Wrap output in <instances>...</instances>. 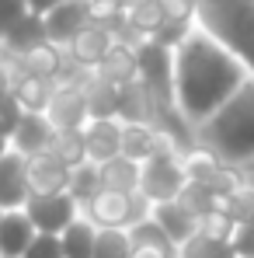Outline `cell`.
I'll use <instances>...</instances> for the list:
<instances>
[{
	"label": "cell",
	"instance_id": "52a82bcc",
	"mask_svg": "<svg viewBox=\"0 0 254 258\" xmlns=\"http://www.w3.org/2000/svg\"><path fill=\"white\" fill-rule=\"evenodd\" d=\"M21 210L28 213L35 230H42V234H63L77 220L80 203L70 192H45V196H28Z\"/></svg>",
	"mask_w": 254,
	"mask_h": 258
},
{
	"label": "cell",
	"instance_id": "44dd1931",
	"mask_svg": "<svg viewBox=\"0 0 254 258\" xmlns=\"http://www.w3.org/2000/svg\"><path fill=\"white\" fill-rule=\"evenodd\" d=\"M98 77H105L108 84H129L139 77V67H136V45L129 42H112V49L101 56V63L94 67Z\"/></svg>",
	"mask_w": 254,
	"mask_h": 258
},
{
	"label": "cell",
	"instance_id": "1f68e13d",
	"mask_svg": "<svg viewBox=\"0 0 254 258\" xmlns=\"http://www.w3.org/2000/svg\"><path fill=\"white\" fill-rule=\"evenodd\" d=\"M66 192L84 206L94 192H101V174H98V164L94 161H84L77 168H70V181H66Z\"/></svg>",
	"mask_w": 254,
	"mask_h": 258
},
{
	"label": "cell",
	"instance_id": "b9f144b4",
	"mask_svg": "<svg viewBox=\"0 0 254 258\" xmlns=\"http://www.w3.org/2000/svg\"><path fill=\"white\" fill-rule=\"evenodd\" d=\"M0 91H7V63H4V56H0Z\"/></svg>",
	"mask_w": 254,
	"mask_h": 258
},
{
	"label": "cell",
	"instance_id": "ac0fdd59",
	"mask_svg": "<svg viewBox=\"0 0 254 258\" xmlns=\"http://www.w3.org/2000/svg\"><path fill=\"white\" fill-rule=\"evenodd\" d=\"M129 241H132V255L129 258H174V241L157 227V220H136L129 227Z\"/></svg>",
	"mask_w": 254,
	"mask_h": 258
},
{
	"label": "cell",
	"instance_id": "9c48e42d",
	"mask_svg": "<svg viewBox=\"0 0 254 258\" xmlns=\"http://www.w3.org/2000/svg\"><path fill=\"white\" fill-rule=\"evenodd\" d=\"M45 119L52 122V129H80L87 122V101L80 84L70 81H56L52 98L45 105Z\"/></svg>",
	"mask_w": 254,
	"mask_h": 258
},
{
	"label": "cell",
	"instance_id": "484cf974",
	"mask_svg": "<svg viewBox=\"0 0 254 258\" xmlns=\"http://www.w3.org/2000/svg\"><path fill=\"white\" fill-rule=\"evenodd\" d=\"M52 157H59L66 168H77L87 161V147H84V126L80 129H52L49 136V147H45Z\"/></svg>",
	"mask_w": 254,
	"mask_h": 258
},
{
	"label": "cell",
	"instance_id": "d6986e66",
	"mask_svg": "<svg viewBox=\"0 0 254 258\" xmlns=\"http://www.w3.org/2000/svg\"><path fill=\"white\" fill-rule=\"evenodd\" d=\"M153 115H157L153 94L146 91L139 77L129 84H119V112H115L119 122H150L153 126Z\"/></svg>",
	"mask_w": 254,
	"mask_h": 258
},
{
	"label": "cell",
	"instance_id": "603a6c76",
	"mask_svg": "<svg viewBox=\"0 0 254 258\" xmlns=\"http://www.w3.org/2000/svg\"><path fill=\"white\" fill-rule=\"evenodd\" d=\"M153 220H157V227L167 234L174 244H181V241H188L195 230H199V220L188 213L178 199H167V203H153Z\"/></svg>",
	"mask_w": 254,
	"mask_h": 258
},
{
	"label": "cell",
	"instance_id": "ab89813d",
	"mask_svg": "<svg viewBox=\"0 0 254 258\" xmlns=\"http://www.w3.org/2000/svg\"><path fill=\"white\" fill-rule=\"evenodd\" d=\"M164 7V18H174V21H188L195 14V0H160Z\"/></svg>",
	"mask_w": 254,
	"mask_h": 258
},
{
	"label": "cell",
	"instance_id": "ffe728a7",
	"mask_svg": "<svg viewBox=\"0 0 254 258\" xmlns=\"http://www.w3.org/2000/svg\"><path fill=\"white\" fill-rule=\"evenodd\" d=\"M49 136H52V122L45 119V112H25L11 133V150H18L25 157L39 154L49 147Z\"/></svg>",
	"mask_w": 254,
	"mask_h": 258
},
{
	"label": "cell",
	"instance_id": "6da1fadb",
	"mask_svg": "<svg viewBox=\"0 0 254 258\" xmlns=\"http://www.w3.org/2000/svg\"><path fill=\"white\" fill-rule=\"evenodd\" d=\"M244 63L206 35H185L174 56V101L185 112V119L206 122L212 112L244 84Z\"/></svg>",
	"mask_w": 254,
	"mask_h": 258
},
{
	"label": "cell",
	"instance_id": "ba28073f",
	"mask_svg": "<svg viewBox=\"0 0 254 258\" xmlns=\"http://www.w3.org/2000/svg\"><path fill=\"white\" fill-rule=\"evenodd\" d=\"M181 168H185V174H188L192 181L206 185V188L216 192L219 199H223L233 185H240L237 174L226 168V161H223L219 154H212V150H188V157H185Z\"/></svg>",
	"mask_w": 254,
	"mask_h": 258
},
{
	"label": "cell",
	"instance_id": "4316f807",
	"mask_svg": "<svg viewBox=\"0 0 254 258\" xmlns=\"http://www.w3.org/2000/svg\"><path fill=\"white\" fill-rule=\"evenodd\" d=\"M94 223L87 216H77L63 234H59V244H63V258H94Z\"/></svg>",
	"mask_w": 254,
	"mask_h": 258
},
{
	"label": "cell",
	"instance_id": "8d00e7d4",
	"mask_svg": "<svg viewBox=\"0 0 254 258\" xmlns=\"http://www.w3.org/2000/svg\"><path fill=\"white\" fill-rule=\"evenodd\" d=\"M25 14H28V0H0V42Z\"/></svg>",
	"mask_w": 254,
	"mask_h": 258
},
{
	"label": "cell",
	"instance_id": "5b68a950",
	"mask_svg": "<svg viewBox=\"0 0 254 258\" xmlns=\"http://www.w3.org/2000/svg\"><path fill=\"white\" fill-rule=\"evenodd\" d=\"M146 196L143 192H112V188H101L94 192L84 203L87 220L94 227H132L136 220L146 216Z\"/></svg>",
	"mask_w": 254,
	"mask_h": 258
},
{
	"label": "cell",
	"instance_id": "ee69618b",
	"mask_svg": "<svg viewBox=\"0 0 254 258\" xmlns=\"http://www.w3.org/2000/svg\"><path fill=\"white\" fill-rule=\"evenodd\" d=\"M247 181H251V185H254V171H251V174H247Z\"/></svg>",
	"mask_w": 254,
	"mask_h": 258
},
{
	"label": "cell",
	"instance_id": "cb8c5ba5",
	"mask_svg": "<svg viewBox=\"0 0 254 258\" xmlns=\"http://www.w3.org/2000/svg\"><path fill=\"white\" fill-rule=\"evenodd\" d=\"M101 174V188H112V192H139V161H132L126 154H115L108 161L98 164Z\"/></svg>",
	"mask_w": 254,
	"mask_h": 258
},
{
	"label": "cell",
	"instance_id": "60d3db41",
	"mask_svg": "<svg viewBox=\"0 0 254 258\" xmlns=\"http://www.w3.org/2000/svg\"><path fill=\"white\" fill-rule=\"evenodd\" d=\"M56 4H63V0H28V11L32 14H49Z\"/></svg>",
	"mask_w": 254,
	"mask_h": 258
},
{
	"label": "cell",
	"instance_id": "e575fe53",
	"mask_svg": "<svg viewBox=\"0 0 254 258\" xmlns=\"http://www.w3.org/2000/svg\"><path fill=\"white\" fill-rule=\"evenodd\" d=\"M185 35H188V21H174V18H164L153 32H150V39L153 42H160V45H181L185 42Z\"/></svg>",
	"mask_w": 254,
	"mask_h": 258
},
{
	"label": "cell",
	"instance_id": "277c9868",
	"mask_svg": "<svg viewBox=\"0 0 254 258\" xmlns=\"http://www.w3.org/2000/svg\"><path fill=\"white\" fill-rule=\"evenodd\" d=\"M136 67H139V81L153 94V105H157L153 126H157L160 119L178 112V101H174V56H171L167 45L143 39L136 45Z\"/></svg>",
	"mask_w": 254,
	"mask_h": 258
},
{
	"label": "cell",
	"instance_id": "83f0119b",
	"mask_svg": "<svg viewBox=\"0 0 254 258\" xmlns=\"http://www.w3.org/2000/svg\"><path fill=\"white\" fill-rule=\"evenodd\" d=\"M181 258H237L230 237H216L206 230H195L188 241H181Z\"/></svg>",
	"mask_w": 254,
	"mask_h": 258
},
{
	"label": "cell",
	"instance_id": "3957f363",
	"mask_svg": "<svg viewBox=\"0 0 254 258\" xmlns=\"http://www.w3.org/2000/svg\"><path fill=\"white\" fill-rule=\"evenodd\" d=\"M195 14L216 42L254 70V0H195Z\"/></svg>",
	"mask_w": 254,
	"mask_h": 258
},
{
	"label": "cell",
	"instance_id": "74e56055",
	"mask_svg": "<svg viewBox=\"0 0 254 258\" xmlns=\"http://www.w3.org/2000/svg\"><path fill=\"white\" fill-rule=\"evenodd\" d=\"M233 227H237V223H233L230 216L223 213L219 206L199 220V230H206V234H216V237H230V234H233Z\"/></svg>",
	"mask_w": 254,
	"mask_h": 258
},
{
	"label": "cell",
	"instance_id": "7bdbcfd3",
	"mask_svg": "<svg viewBox=\"0 0 254 258\" xmlns=\"http://www.w3.org/2000/svg\"><path fill=\"white\" fill-rule=\"evenodd\" d=\"M7 150H11V140H7V136H0V157H4Z\"/></svg>",
	"mask_w": 254,
	"mask_h": 258
},
{
	"label": "cell",
	"instance_id": "2e32d148",
	"mask_svg": "<svg viewBox=\"0 0 254 258\" xmlns=\"http://www.w3.org/2000/svg\"><path fill=\"white\" fill-rule=\"evenodd\" d=\"M87 18V0H63V4H56L49 14H42L45 21V39L56 45H66L73 39V32L84 25Z\"/></svg>",
	"mask_w": 254,
	"mask_h": 258
},
{
	"label": "cell",
	"instance_id": "8992f818",
	"mask_svg": "<svg viewBox=\"0 0 254 258\" xmlns=\"http://www.w3.org/2000/svg\"><path fill=\"white\" fill-rule=\"evenodd\" d=\"M188 181L185 168L178 164L174 154H153L139 164V192L150 203H167L181 192V185Z\"/></svg>",
	"mask_w": 254,
	"mask_h": 258
},
{
	"label": "cell",
	"instance_id": "f546056e",
	"mask_svg": "<svg viewBox=\"0 0 254 258\" xmlns=\"http://www.w3.org/2000/svg\"><path fill=\"white\" fill-rule=\"evenodd\" d=\"M132 241L126 227H98L94 230V258H129Z\"/></svg>",
	"mask_w": 254,
	"mask_h": 258
},
{
	"label": "cell",
	"instance_id": "836d02e7",
	"mask_svg": "<svg viewBox=\"0 0 254 258\" xmlns=\"http://www.w3.org/2000/svg\"><path fill=\"white\" fill-rule=\"evenodd\" d=\"M21 258H63L59 234H42V230H35V237L28 241V248H25Z\"/></svg>",
	"mask_w": 254,
	"mask_h": 258
},
{
	"label": "cell",
	"instance_id": "4dcf8cb0",
	"mask_svg": "<svg viewBox=\"0 0 254 258\" xmlns=\"http://www.w3.org/2000/svg\"><path fill=\"white\" fill-rule=\"evenodd\" d=\"M174 199H178V203H181V206H185L188 213L195 216V220H202L206 213H212V210L219 206V196H216V192H209L206 185L192 181V178H188V181L181 185V192H178Z\"/></svg>",
	"mask_w": 254,
	"mask_h": 258
},
{
	"label": "cell",
	"instance_id": "f1b7e54d",
	"mask_svg": "<svg viewBox=\"0 0 254 258\" xmlns=\"http://www.w3.org/2000/svg\"><path fill=\"white\" fill-rule=\"evenodd\" d=\"M219 210L230 216L233 223H247L254 220V185L244 178L240 185H233L223 199H219Z\"/></svg>",
	"mask_w": 254,
	"mask_h": 258
},
{
	"label": "cell",
	"instance_id": "8fae6325",
	"mask_svg": "<svg viewBox=\"0 0 254 258\" xmlns=\"http://www.w3.org/2000/svg\"><path fill=\"white\" fill-rule=\"evenodd\" d=\"M25 178H28V196H45V192H66L70 168L52 157L49 150L28 154L25 157Z\"/></svg>",
	"mask_w": 254,
	"mask_h": 258
},
{
	"label": "cell",
	"instance_id": "9a60e30c",
	"mask_svg": "<svg viewBox=\"0 0 254 258\" xmlns=\"http://www.w3.org/2000/svg\"><path fill=\"white\" fill-rule=\"evenodd\" d=\"M7 56V52H4ZM25 74H35V77H49V81H59V74H63V63H66V45H56V42H39L32 45V49H25V52H18V56H11Z\"/></svg>",
	"mask_w": 254,
	"mask_h": 258
},
{
	"label": "cell",
	"instance_id": "d6a6232c",
	"mask_svg": "<svg viewBox=\"0 0 254 258\" xmlns=\"http://www.w3.org/2000/svg\"><path fill=\"white\" fill-rule=\"evenodd\" d=\"M126 21L136 32H146V35H150V32L164 21V7H160V0H136V4L126 7Z\"/></svg>",
	"mask_w": 254,
	"mask_h": 258
},
{
	"label": "cell",
	"instance_id": "d590c367",
	"mask_svg": "<svg viewBox=\"0 0 254 258\" xmlns=\"http://www.w3.org/2000/svg\"><path fill=\"white\" fill-rule=\"evenodd\" d=\"M21 115H25V108L14 101V94H11V91H0V136L11 140V133H14V126H18Z\"/></svg>",
	"mask_w": 254,
	"mask_h": 258
},
{
	"label": "cell",
	"instance_id": "f35d334b",
	"mask_svg": "<svg viewBox=\"0 0 254 258\" xmlns=\"http://www.w3.org/2000/svg\"><path fill=\"white\" fill-rule=\"evenodd\" d=\"M230 241H233L237 258H254V220L237 223V227H233V234H230Z\"/></svg>",
	"mask_w": 254,
	"mask_h": 258
},
{
	"label": "cell",
	"instance_id": "30bf717a",
	"mask_svg": "<svg viewBox=\"0 0 254 258\" xmlns=\"http://www.w3.org/2000/svg\"><path fill=\"white\" fill-rule=\"evenodd\" d=\"M0 56H4V52H0ZM4 63H7V91L14 94V101H18L25 112H45L56 81H49V77H35V74H25L11 56H4Z\"/></svg>",
	"mask_w": 254,
	"mask_h": 258
},
{
	"label": "cell",
	"instance_id": "7402d4cb",
	"mask_svg": "<svg viewBox=\"0 0 254 258\" xmlns=\"http://www.w3.org/2000/svg\"><path fill=\"white\" fill-rule=\"evenodd\" d=\"M32 237H35V227H32L25 210H4V216H0V255L21 258Z\"/></svg>",
	"mask_w": 254,
	"mask_h": 258
},
{
	"label": "cell",
	"instance_id": "7c38bea8",
	"mask_svg": "<svg viewBox=\"0 0 254 258\" xmlns=\"http://www.w3.org/2000/svg\"><path fill=\"white\" fill-rule=\"evenodd\" d=\"M115 42V35H112V28L108 25H101V21H91L87 18L84 25L73 32V39L66 42V52H70V59L73 63H80V67H98L101 63V56L112 49Z\"/></svg>",
	"mask_w": 254,
	"mask_h": 258
},
{
	"label": "cell",
	"instance_id": "5bb4252c",
	"mask_svg": "<svg viewBox=\"0 0 254 258\" xmlns=\"http://www.w3.org/2000/svg\"><path fill=\"white\" fill-rule=\"evenodd\" d=\"M28 199V178H25V154L7 150L0 157V210H21Z\"/></svg>",
	"mask_w": 254,
	"mask_h": 258
},
{
	"label": "cell",
	"instance_id": "e0dca14e",
	"mask_svg": "<svg viewBox=\"0 0 254 258\" xmlns=\"http://www.w3.org/2000/svg\"><path fill=\"white\" fill-rule=\"evenodd\" d=\"M80 91H84V101H87V119H115L119 112V87L108 84L105 77H98L91 67L80 74Z\"/></svg>",
	"mask_w": 254,
	"mask_h": 258
},
{
	"label": "cell",
	"instance_id": "bcb514c9",
	"mask_svg": "<svg viewBox=\"0 0 254 258\" xmlns=\"http://www.w3.org/2000/svg\"><path fill=\"white\" fill-rule=\"evenodd\" d=\"M0 258H4V255H0Z\"/></svg>",
	"mask_w": 254,
	"mask_h": 258
},
{
	"label": "cell",
	"instance_id": "4fadbf2b",
	"mask_svg": "<svg viewBox=\"0 0 254 258\" xmlns=\"http://www.w3.org/2000/svg\"><path fill=\"white\" fill-rule=\"evenodd\" d=\"M84 147H87V161H94V164L122 154V122L119 119H87Z\"/></svg>",
	"mask_w": 254,
	"mask_h": 258
},
{
	"label": "cell",
	"instance_id": "f6af8a7d",
	"mask_svg": "<svg viewBox=\"0 0 254 258\" xmlns=\"http://www.w3.org/2000/svg\"><path fill=\"white\" fill-rule=\"evenodd\" d=\"M0 216H4V210H0Z\"/></svg>",
	"mask_w": 254,
	"mask_h": 258
},
{
	"label": "cell",
	"instance_id": "d4e9b609",
	"mask_svg": "<svg viewBox=\"0 0 254 258\" xmlns=\"http://www.w3.org/2000/svg\"><path fill=\"white\" fill-rule=\"evenodd\" d=\"M45 42V21L42 14H25L7 35H4V42H0V52H7V56H18V52H25V49H32V45Z\"/></svg>",
	"mask_w": 254,
	"mask_h": 258
},
{
	"label": "cell",
	"instance_id": "7a4b0ae2",
	"mask_svg": "<svg viewBox=\"0 0 254 258\" xmlns=\"http://www.w3.org/2000/svg\"><path fill=\"white\" fill-rule=\"evenodd\" d=\"M202 140L226 164L254 161V77H247L206 119Z\"/></svg>",
	"mask_w": 254,
	"mask_h": 258
}]
</instances>
